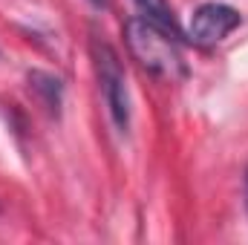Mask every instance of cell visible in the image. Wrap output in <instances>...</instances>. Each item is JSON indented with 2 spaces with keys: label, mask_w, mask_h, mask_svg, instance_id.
Here are the masks:
<instances>
[{
  "label": "cell",
  "mask_w": 248,
  "mask_h": 245,
  "mask_svg": "<svg viewBox=\"0 0 248 245\" xmlns=\"http://www.w3.org/2000/svg\"><path fill=\"white\" fill-rule=\"evenodd\" d=\"M124 41H127L130 55L150 75H156L168 84H179L187 78V63L179 49L176 35L162 29L150 17H144V15L130 17L124 23Z\"/></svg>",
  "instance_id": "cell-1"
},
{
  "label": "cell",
  "mask_w": 248,
  "mask_h": 245,
  "mask_svg": "<svg viewBox=\"0 0 248 245\" xmlns=\"http://www.w3.org/2000/svg\"><path fill=\"white\" fill-rule=\"evenodd\" d=\"M29 90L38 95V101L46 107V113L58 116L61 113V104H63V84L61 78L49 75V72H29Z\"/></svg>",
  "instance_id": "cell-4"
},
{
  "label": "cell",
  "mask_w": 248,
  "mask_h": 245,
  "mask_svg": "<svg viewBox=\"0 0 248 245\" xmlns=\"http://www.w3.org/2000/svg\"><path fill=\"white\" fill-rule=\"evenodd\" d=\"M90 6H95V9H107L110 6V0H87Z\"/></svg>",
  "instance_id": "cell-6"
},
{
  "label": "cell",
  "mask_w": 248,
  "mask_h": 245,
  "mask_svg": "<svg viewBox=\"0 0 248 245\" xmlns=\"http://www.w3.org/2000/svg\"><path fill=\"white\" fill-rule=\"evenodd\" d=\"M93 58H95V72H98V84H101L107 113L116 124V130L127 133L130 130V92H127V78H124L122 61H119L116 49L104 41L93 44Z\"/></svg>",
  "instance_id": "cell-2"
},
{
  "label": "cell",
  "mask_w": 248,
  "mask_h": 245,
  "mask_svg": "<svg viewBox=\"0 0 248 245\" xmlns=\"http://www.w3.org/2000/svg\"><path fill=\"white\" fill-rule=\"evenodd\" d=\"M136 6L141 9L144 17H150L153 23H159L162 29H168V32H173V35L179 38V26H176L173 9H170L168 0H136Z\"/></svg>",
  "instance_id": "cell-5"
},
{
  "label": "cell",
  "mask_w": 248,
  "mask_h": 245,
  "mask_svg": "<svg viewBox=\"0 0 248 245\" xmlns=\"http://www.w3.org/2000/svg\"><path fill=\"white\" fill-rule=\"evenodd\" d=\"M243 23L240 12L228 3H202L193 15H190V23H187V38L196 44V46H217L219 41H225L237 26Z\"/></svg>",
  "instance_id": "cell-3"
},
{
  "label": "cell",
  "mask_w": 248,
  "mask_h": 245,
  "mask_svg": "<svg viewBox=\"0 0 248 245\" xmlns=\"http://www.w3.org/2000/svg\"><path fill=\"white\" fill-rule=\"evenodd\" d=\"M246 208H248V173H246Z\"/></svg>",
  "instance_id": "cell-7"
}]
</instances>
